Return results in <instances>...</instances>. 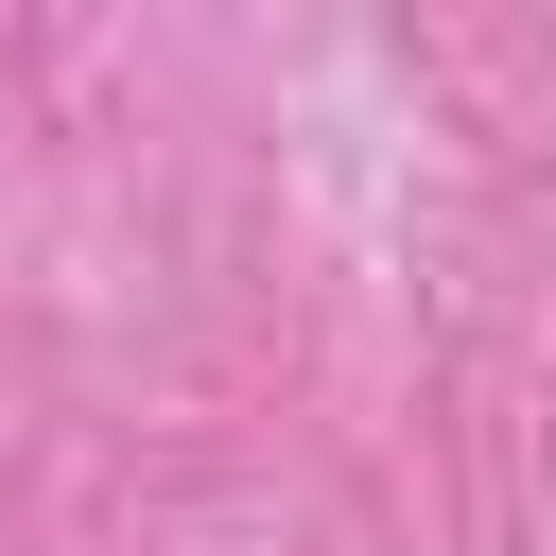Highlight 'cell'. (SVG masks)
I'll list each match as a JSON object with an SVG mask.
<instances>
[]
</instances>
